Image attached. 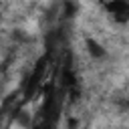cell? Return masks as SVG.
Here are the masks:
<instances>
[{
  "label": "cell",
  "instance_id": "obj_1",
  "mask_svg": "<svg viewBox=\"0 0 129 129\" xmlns=\"http://www.w3.org/2000/svg\"><path fill=\"white\" fill-rule=\"evenodd\" d=\"M105 10L113 16L115 22H119V24L129 22V2L127 0H107Z\"/></svg>",
  "mask_w": 129,
  "mask_h": 129
},
{
  "label": "cell",
  "instance_id": "obj_2",
  "mask_svg": "<svg viewBox=\"0 0 129 129\" xmlns=\"http://www.w3.org/2000/svg\"><path fill=\"white\" fill-rule=\"evenodd\" d=\"M87 50H89V54L93 56V58H103L105 56V48H103V44L101 42H97L95 38H87Z\"/></svg>",
  "mask_w": 129,
  "mask_h": 129
},
{
  "label": "cell",
  "instance_id": "obj_3",
  "mask_svg": "<svg viewBox=\"0 0 129 129\" xmlns=\"http://www.w3.org/2000/svg\"><path fill=\"white\" fill-rule=\"evenodd\" d=\"M73 14H75V4L67 2V4H64V16H69V18H71Z\"/></svg>",
  "mask_w": 129,
  "mask_h": 129
},
{
  "label": "cell",
  "instance_id": "obj_4",
  "mask_svg": "<svg viewBox=\"0 0 129 129\" xmlns=\"http://www.w3.org/2000/svg\"><path fill=\"white\" fill-rule=\"evenodd\" d=\"M18 121H20L22 125H28V115H26L24 111H20V115H18Z\"/></svg>",
  "mask_w": 129,
  "mask_h": 129
}]
</instances>
